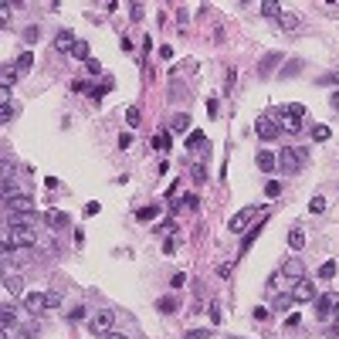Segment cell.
<instances>
[{
  "label": "cell",
  "mask_w": 339,
  "mask_h": 339,
  "mask_svg": "<svg viewBox=\"0 0 339 339\" xmlns=\"http://www.w3.org/2000/svg\"><path fill=\"white\" fill-rule=\"evenodd\" d=\"M333 275H336V261H322V268H319V278H322V281H329Z\"/></svg>",
  "instance_id": "83f0119b"
},
{
  "label": "cell",
  "mask_w": 339,
  "mask_h": 339,
  "mask_svg": "<svg viewBox=\"0 0 339 339\" xmlns=\"http://www.w3.org/2000/svg\"><path fill=\"white\" fill-rule=\"evenodd\" d=\"M61 305V295L58 292H48V309H58Z\"/></svg>",
  "instance_id": "ee69618b"
},
{
  "label": "cell",
  "mask_w": 339,
  "mask_h": 339,
  "mask_svg": "<svg viewBox=\"0 0 339 339\" xmlns=\"http://www.w3.org/2000/svg\"><path fill=\"white\" fill-rule=\"evenodd\" d=\"M14 119V109H10V102H3L0 105V122H10Z\"/></svg>",
  "instance_id": "d590c367"
},
{
  "label": "cell",
  "mask_w": 339,
  "mask_h": 339,
  "mask_svg": "<svg viewBox=\"0 0 339 339\" xmlns=\"http://www.w3.org/2000/svg\"><path fill=\"white\" fill-rule=\"evenodd\" d=\"M210 336H214L210 329H190V333H187V339H210Z\"/></svg>",
  "instance_id": "74e56055"
},
{
  "label": "cell",
  "mask_w": 339,
  "mask_h": 339,
  "mask_svg": "<svg viewBox=\"0 0 339 339\" xmlns=\"http://www.w3.org/2000/svg\"><path fill=\"white\" fill-rule=\"evenodd\" d=\"M278 24H281L285 31H295V27H299V14H292V10H281V14H278Z\"/></svg>",
  "instance_id": "e0dca14e"
},
{
  "label": "cell",
  "mask_w": 339,
  "mask_h": 339,
  "mask_svg": "<svg viewBox=\"0 0 339 339\" xmlns=\"http://www.w3.org/2000/svg\"><path fill=\"white\" fill-rule=\"evenodd\" d=\"M129 146H133V136H129V133L119 136V149H129Z\"/></svg>",
  "instance_id": "681fc988"
},
{
  "label": "cell",
  "mask_w": 339,
  "mask_h": 339,
  "mask_svg": "<svg viewBox=\"0 0 339 339\" xmlns=\"http://www.w3.org/2000/svg\"><path fill=\"white\" fill-rule=\"evenodd\" d=\"M309 210H312V214H322V210H326V200H322V197H312V200H309Z\"/></svg>",
  "instance_id": "e575fe53"
},
{
  "label": "cell",
  "mask_w": 339,
  "mask_h": 339,
  "mask_svg": "<svg viewBox=\"0 0 339 339\" xmlns=\"http://www.w3.org/2000/svg\"><path fill=\"white\" fill-rule=\"evenodd\" d=\"M3 288H7V295H20L24 292V281H20V275H3Z\"/></svg>",
  "instance_id": "5bb4252c"
},
{
  "label": "cell",
  "mask_w": 339,
  "mask_h": 339,
  "mask_svg": "<svg viewBox=\"0 0 339 339\" xmlns=\"http://www.w3.org/2000/svg\"><path fill=\"white\" fill-rule=\"evenodd\" d=\"M281 271H285V278L302 281V278H305V261H302V258H288V261L281 265Z\"/></svg>",
  "instance_id": "30bf717a"
},
{
  "label": "cell",
  "mask_w": 339,
  "mask_h": 339,
  "mask_svg": "<svg viewBox=\"0 0 339 339\" xmlns=\"http://www.w3.org/2000/svg\"><path fill=\"white\" fill-rule=\"evenodd\" d=\"M3 241H10L14 248H34L41 241V234L34 227H7V238Z\"/></svg>",
  "instance_id": "7a4b0ae2"
},
{
  "label": "cell",
  "mask_w": 339,
  "mask_h": 339,
  "mask_svg": "<svg viewBox=\"0 0 339 339\" xmlns=\"http://www.w3.org/2000/svg\"><path fill=\"white\" fill-rule=\"evenodd\" d=\"M24 309H27L31 316H38L41 309H48V292H31V295L24 299Z\"/></svg>",
  "instance_id": "9c48e42d"
},
{
  "label": "cell",
  "mask_w": 339,
  "mask_h": 339,
  "mask_svg": "<svg viewBox=\"0 0 339 339\" xmlns=\"http://www.w3.org/2000/svg\"><path fill=\"white\" fill-rule=\"evenodd\" d=\"M44 224H48L51 231H61V227H68V214L65 210H48V214H44Z\"/></svg>",
  "instance_id": "8fae6325"
},
{
  "label": "cell",
  "mask_w": 339,
  "mask_h": 339,
  "mask_svg": "<svg viewBox=\"0 0 339 339\" xmlns=\"http://www.w3.org/2000/svg\"><path fill=\"white\" fill-rule=\"evenodd\" d=\"M183 281H187V275H183V271H177V275H173V278H170V288H173V292H177V288H180V285H183Z\"/></svg>",
  "instance_id": "ab89813d"
},
{
  "label": "cell",
  "mask_w": 339,
  "mask_h": 339,
  "mask_svg": "<svg viewBox=\"0 0 339 339\" xmlns=\"http://www.w3.org/2000/svg\"><path fill=\"white\" fill-rule=\"evenodd\" d=\"M112 322H116V312H112V309H99V312L88 319V333L95 339H102L105 333H112Z\"/></svg>",
  "instance_id": "3957f363"
},
{
  "label": "cell",
  "mask_w": 339,
  "mask_h": 339,
  "mask_svg": "<svg viewBox=\"0 0 339 339\" xmlns=\"http://www.w3.org/2000/svg\"><path fill=\"white\" fill-rule=\"evenodd\" d=\"M153 146H156L160 153H166V149H170L173 142H170V136H166V133H160V136H156V139H153Z\"/></svg>",
  "instance_id": "1f68e13d"
},
{
  "label": "cell",
  "mask_w": 339,
  "mask_h": 339,
  "mask_svg": "<svg viewBox=\"0 0 339 339\" xmlns=\"http://www.w3.org/2000/svg\"><path fill=\"white\" fill-rule=\"evenodd\" d=\"M85 71H88V75H102V65H99L95 58H88V61H85Z\"/></svg>",
  "instance_id": "f35d334b"
},
{
  "label": "cell",
  "mask_w": 339,
  "mask_h": 339,
  "mask_svg": "<svg viewBox=\"0 0 339 339\" xmlns=\"http://www.w3.org/2000/svg\"><path fill=\"white\" fill-rule=\"evenodd\" d=\"M183 203H187V207H194V210H197V207H200V200H197V197H194V194H187V197H183Z\"/></svg>",
  "instance_id": "f907efd6"
},
{
  "label": "cell",
  "mask_w": 339,
  "mask_h": 339,
  "mask_svg": "<svg viewBox=\"0 0 339 339\" xmlns=\"http://www.w3.org/2000/svg\"><path fill=\"white\" fill-rule=\"evenodd\" d=\"M129 17H133V20H142V3H129Z\"/></svg>",
  "instance_id": "7bdbcfd3"
},
{
  "label": "cell",
  "mask_w": 339,
  "mask_h": 339,
  "mask_svg": "<svg viewBox=\"0 0 339 339\" xmlns=\"http://www.w3.org/2000/svg\"><path fill=\"white\" fill-rule=\"evenodd\" d=\"M156 309H160V312H173V309H177V299H173V295H166V299H160V302H156Z\"/></svg>",
  "instance_id": "4dcf8cb0"
},
{
  "label": "cell",
  "mask_w": 339,
  "mask_h": 339,
  "mask_svg": "<svg viewBox=\"0 0 339 339\" xmlns=\"http://www.w3.org/2000/svg\"><path fill=\"white\" fill-rule=\"evenodd\" d=\"M126 122H129L133 129H136V126H139V109H136V105H133V109H129V112H126Z\"/></svg>",
  "instance_id": "60d3db41"
},
{
  "label": "cell",
  "mask_w": 339,
  "mask_h": 339,
  "mask_svg": "<svg viewBox=\"0 0 339 339\" xmlns=\"http://www.w3.org/2000/svg\"><path fill=\"white\" fill-rule=\"evenodd\" d=\"M156 214H160V203H149V207H139V210H136L139 220H153Z\"/></svg>",
  "instance_id": "ffe728a7"
},
{
  "label": "cell",
  "mask_w": 339,
  "mask_h": 339,
  "mask_svg": "<svg viewBox=\"0 0 339 339\" xmlns=\"http://www.w3.org/2000/svg\"><path fill=\"white\" fill-rule=\"evenodd\" d=\"M278 61H281V55H278V51H271V55H265V61L258 65V75H268V71H271L275 65H278Z\"/></svg>",
  "instance_id": "ac0fdd59"
},
{
  "label": "cell",
  "mask_w": 339,
  "mask_h": 339,
  "mask_svg": "<svg viewBox=\"0 0 339 339\" xmlns=\"http://www.w3.org/2000/svg\"><path fill=\"white\" fill-rule=\"evenodd\" d=\"M285 112H288V116H295V119H302V116H305V105H299V102H292V105H288Z\"/></svg>",
  "instance_id": "8d00e7d4"
},
{
  "label": "cell",
  "mask_w": 339,
  "mask_h": 339,
  "mask_svg": "<svg viewBox=\"0 0 339 339\" xmlns=\"http://www.w3.org/2000/svg\"><path fill=\"white\" fill-rule=\"evenodd\" d=\"M255 133H258V139H265V142H271V139H278V122L271 119V116H261L258 122H255Z\"/></svg>",
  "instance_id": "8992f818"
},
{
  "label": "cell",
  "mask_w": 339,
  "mask_h": 339,
  "mask_svg": "<svg viewBox=\"0 0 339 339\" xmlns=\"http://www.w3.org/2000/svg\"><path fill=\"white\" fill-rule=\"evenodd\" d=\"M305 163H309V149H305V146H288V149L278 153V170H281L285 177H295Z\"/></svg>",
  "instance_id": "6da1fadb"
},
{
  "label": "cell",
  "mask_w": 339,
  "mask_h": 339,
  "mask_svg": "<svg viewBox=\"0 0 339 339\" xmlns=\"http://www.w3.org/2000/svg\"><path fill=\"white\" fill-rule=\"evenodd\" d=\"M329 105H333V112H339V88L329 95Z\"/></svg>",
  "instance_id": "816d5d0a"
},
{
  "label": "cell",
  "mask_w": 339,
  "mask_h": 339,
  "mask_svg": "<svg viewBox=\"0 0 339 339\" xmlns=\"http://www.w3.org/2000/svg\"><path fill=\"white\" fill-rule=\"evenodd\" d=\"M71 55L81 58V61H88V41H75V44H71Z\"/></svg>",
  "instance_id": "d4e9b609"
},
{
  "label": "cell",
  "mask_w": 339,
  "mask_h": 339,
  "mask_svg": "<svg viewBox=\"0 0 339 339\" xmlns=\"http://www.w3.org/2000/svg\"><path fill=\"white\" fill-rule=\"evenodd\" d=\"M336 312H339V305H336Z\"/></svg>",
  "instance_id": "9f6ffc18"
},
{
  "label": "cell",
  "mask_w": 339,
  "mask_h": 339,
  "mask_svg": "<svg viewBox=\"0 0 339 339\" xmlns=\"http://www.w3.org/2000/svg\"><path fill=\"white\" fill-rule=\"evenodd\" d=\"M251 217H258V207H255V203H251V207H244V210H238V214L231 217V224H227V227L238 234V231H244V227L251 224Z\"/></svg>",
  "instance_id": "52a82bcc"
},
{
  "label": "cell",
  "mask_w": 339,
  "mask_h": 339,
  "mask_svg": "<svg viewBox=\"0 0 339 339\" xmlns=\"http://www.w3.org/2000/svg\"><path fill=\"white\" fill-rule=\"evenodd\" d=\"M336 305H339V295L336 292H326V295L316 299V316H319V319H329V316L336 312Z\"/></svg>",
  "instance_id": "5b68a950"
},
{
  "label": "cell",
  "mask_w": 339,
  "mask_h": 339,
  "mask_svg": "<svg viewBox=\"0 0 339 339\" xmlns=\"http://www.w3.org/2000/svg\"><path fill=\"white\" fill-rule=\"evenodd\" d=\"M278 129H285V133H302V119H295V116L281 112V122H278Z\"/></svg>",
  "instance_id": "9a60e30c"
},
{
  "label": "cell",
  "mask_w": 339,
  "mask_h": 339,
  "mask_svg": "<svg viewBox=\"0 0 339 339\" xmlns=\"http://www.w3.org/2000/svg\"><path fill=\"white\" fill-rule=\"evenodd\" d=\"M170 129H173V133H187V129H190V116H187V112H180V116L170 122Z\"/></svg>",
  "instance_id": "d6986e66"
},
{
  "label": "cell",
  "mask_w": 339,
  "mask_h": 339,
  "mask_svg": "<svg viewBox=\"0 0 339 339\" xmlns=\"http://www.w3.org/2000/svg\"><path fill=\"white\" fill-rule=\"evenodd\" d=\"M312 299H319L316 295V288L302 278V281H295V288H292V302H312Z\"/></svg>",
  "instance_id": "ba28073f"
},
{
  "label": "cell",
  "mask_w": 339,
  "mask_h": 339,
  "mask_svg": "<svg viewBox=\"0 0 339 339\" xmlns=\"http://www.w3.org/2000/svg\"><path fill=\"white\" fill-rule=\"evenodd\" d=\"M38 34H41V27H38V24H31V27H24V34H20V38H24L27 44H34V41H38Z\"/></svg>",
  "instance_id": "f546056e"
},
{
  "label": "cell",
  "mask_w": 339,
  "mask_h": 339,
  "mask_svg": "<svg viewBox=\"0 0 339 339\" xmlns=\"http://www.w3.org/2000/svg\"><path fill=\"white\" fill-rule=\"evenodd\" d=\"M319 81H322V85H336V81H339V75H336V71H329V75H322Z\"/></svg>",
  "instance_id": "7dc6e473"
},
{
  "label": "cell",
  "mask_w": 339,
  "mask_h": 339,
  "mask_svg": "<svg viewBox=\"0 0 339 339\" xmlns=\"http://www.w3.org/2000/svg\"><path fill=\"white\" fill-rule=\"evenodd\" d=\"M333 333H336V336H339V319H336V326H333Z\"/></svg>",
  "instance_id": "11a10c76"
},
{
  "label": "cell",
  "mask_w": 339,
  "mask_h": 339,
  "mask_svg": "<svg viewBox=\"0 0 339 339\" xmlns=\"http://www.w3.org/2000/svg\"><path fill=\"white\" fill-rule=\"evenodd\" d=\"M329 126H312V139H316V142H326V139H329Z\"/></svg>",
  "instance_id": "f1b7e54d"
},
{
  "label": "cell",
  "mask_w": 339,
  "mask_h": 339,
  "mask_svg": "<svg viewBox=\"0 0 339 339\" xmlns=\"http://www.w3.org/2000/svg\"><path fill=\"white\" fill-rule=\"evenodd\" d=\"M194 180H197V183H203V180H207V173H203L200 166H194Z\"/></svg>",
  "instance_id": "f5cc1de1"
},
{
  "label": "cell",
  "mask_w": 339,
  "mask_h": 339,
  "mask_svg": "<svg viewBox=\"0 0 339 339\" xmlns=\"http://www.w3.org/2000/svg\"><path fill=\"white\" fill-rule=\"evenodd\" d=\"M71 44H75V34H71V31H58L55 48H58V51H71Z\"/></svg>",
  "instance_id": "2e32d148"
},
{
  "label": "cell",
  "mask_w": 339,
  "mask_h": 339,
  "mask_svg": "<svg viewBox=\"0 0 339 339\" xmlns=\"http://www.w3.org/2000/svg\"><path fill=\"white\" fill-rule=\"evenodd\" d=\"M258 231H261V227H251V231L244 234V241H241V255H248V251H251V244H255V238H258Z\"/></svg>",
  "instance_id": "484cf974"
},
{
  "label": "cell",
  "mask_w": 339,
  "mask_h": 339,
  "mask_svg": "<svg viewBox=\"0 0 339 339\" xmlns=\"http://www.w3.org/2000/svg\"><path fill=\"white\" fill-rule=\"evenodd\" d=\"M200 146L207 149V136L203 133H190L187 136V149H200Z\"/></svg>",
  "instance_id": "603a6c76"
},
{
  "label": "cell",
  "mask_w": 339,
  "mask_h": 339,
  "mask_svg": "<svg viewBox=\"0 0 339 339\" xmlns=\"http://www.w3.org/2000/svg\"><path fill=\"white\" fill-rule=\"evenodd\" d=\"M163 251L173 255V251H177V238H166V241H163Z\"/></svg>",
  "instance_id": "bcb514c9"
},
{
  "label": "cell",
  "mask_w": 339,
  "mask_h": 339,
  "mask_svg": "<svg viewBox=\"0 0 339 339\" xmlns=\"http://www.w3.org/2000/svg\"><path fill=\"white\" fill-rule=\"evenodd\" d=\"M265 194H268V197H278V194H281V183H278V180H268V183H265Z\"/></svg>",
  "instance_id": "836d02e7"
},
{
  "label": "cell",
  "mask_w": 339,
  "mask_h": 339,
  "mask_svg": "<svg viewBox=\"0 0 339 339\" xmlns=\"http://www.w3.org/2000/svg\"><path fill=\"white\" fill-rule=\"evenodd\" d=\"M275 166H278V156H275V153H268V149H258V170L271 173Z\"/></svg>",
  "instance_id": "4fadbf2b"
},
{
  "label": "cell",
  "mask_w": 339,
  "mask_h": 339,
  "mask_svg": "<svg viewBox=\"0 0 339 339\" xmlns=\"http://www.w3.org/2000/svg\"><path fill=\"white\" fill-rule=\"evenodd\" d=\"M261 14H265V17H278V14H281V7H278L275 0H265V3H261Z\"/></svg>",
  "instance_id": "4316f807"
},
{
  "label": "cell",
  "mask_w": 339,
  "mask_h": 339,
  "mask_svg": "<svg viewBox=\"0 0 339 339\" xmlns=\"http://www.w3.org/2000/svg\"><path fill=\"white\" fill-rule=\"evenodd\" d=\"M0 312H3V316H0V322H3V329H10V322H17V309H14V305H3Z\"/></svg>",
  "instance_id": "7402d4cb"
},
{
  "label": "cell",
  "mask_w": 339,
  "mask_h": 339,
  "mask_svg": "<svg viewBox=\"0 0 339 339\" xmlns=\"http://www.w3.org/2000/svg\"><path fill=\"white\" fill-rule=\"evenodd\" d=\"M102 339H129V336H122V333H105Z\"/></svg>",
  "instance_id": "db71d44e"
},
{
  "label": "cell",
  "mask_w": 339,
  "mask_h": 339,
  "mask_svg": "<svg viewBox=\"0 0 339 339\" xmlns=\"http://www.w3.org/2000/svg\"><path fill=\"white\" fill-rule=\"evenodd\" d=\"M31 65H34V55H31V51L17 55V71H20V75H24V71H31Z\"/></svg>",
  "instance_id": "cb8c5ba5"
},
{
  "label": "cell",
  "mask_w": 339,
  "mask_h": 339,
  "mask_svg": "<svg viewBox=\"0 0 339 339\" xmlns=\"http://www.w3.org/2000/svg\"><path fill=\"white\" fill-rule=\"evenodd\" d=\"M38 224V214H10L7 217V227H34Z\"/></svg>",
  "instance_id": "7c38bea8"
},
{
  "label": "cell",
  "mask_w": 339,
  "mask_h": 339,
  "mask_svg": "<svg viewBox=\"0 0 339 339\" xmlns=\"http://www.w3.org/2000/svg\"><path fill=\"white\" fill-rule=\"evenodd\" d=\"M288 305H292V295H278L275 299V309H288Z\"/></svg>",
  "instance_id": "f6af8a7d"
},
{
  "label": "cell",
  "mask_w": 339,
  "mask_h": 339,
  "mask_svg": "<svg viewBox=\"0 0 339 339\" xmlns=\"http://www.w3.org/2000/svg\"><path fill=\"white\" fill-rule=\"evenodd\" d=\"M251 316H255V322H265V319L271 316V309H268V305H255V312H251Z\"/></svg>",
  "instance_id": "d6a6232c"
},
{
  "label": "cell",
  "mask_w": 339,
  "mask_h": 339,
  "mask_svg": "<svg viewBox=\"0 0 339 339\" xmlns=\"http://www.w3.org/2000/svg\"><path fill=\"white\" fill-rule=\"evenodd\" d=\"M3 207H7V214H38V207H34V200H31L27 194H14V197H7Z\"/></svg>",
  "instance_id": "277c9868"
},
{
  "label": "cell",
  "mask_w": 339,
  "mask_h": 339,
  "mask_svg": "<svg viewBox=\"0 0 339 339\" xmlns=\"http://www.w3.org/2000/svg\"><path fill=\"white\" fill-rule=\"evenodd\" d=\"M85 312H88V309H81V305H78V309H71V312H65V316L71 319V322H78V319H85Z\"/></svg>",
  "instance_id": "b9f144b4"
},
{
  "label": "cell",
  "mask_w": 339,
  "mask_h": 339,
  "mask_svg": "<svg viewBox=\"0 0 339 339\" xmlns=\"http://www.w3.org/2000/svg\"><path fill=\"white\" fill-rule=\"evenodd\" d=\"M288 244H292V251H299V248L305 244V234H302L299 227H292V231H288Z\"/></svg>",
  "instance_id": "44dd1931"
},
{
  "label": "cell",
  "mask_w": 339,
  "mask_h": 339,
  "mask_svg": "<svg viewBox=\"0 0 339 339\" xmlns=\"http://www.w3.org/2000/svg\"><path fill=\"white\" fill-rule=\"evenodd\" d=\"M160 58H163V61H170V58H173V48H170V44H163V48H160Z\"/></svg>",
  "instance_id": "c3c4849f"
}]
</instances>
